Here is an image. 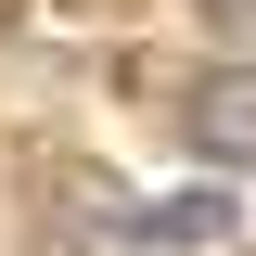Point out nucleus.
<instances>
[{
    "mask_svg": "<svg viewBox=\"0 0 256 256\" xmlns=\"http://www.w3.org/2000/svg\"><path fill=\"white\" fill-rule=\"evenodd\" d=\"M141 230H154V244H218L230 205H218V192H192V205H141Z\"/></svg>",
    "mask_w": 256,
    "mask_h": 256,
    "instance_id": "obj_2",
    "label": "nucleus"
},
{
    "mask_svg": "<svg viewBox=\"0 0 256 256\" xmlns=\"http://www.w3.org/2000/svg\"><path fill=\"white\" fill-rule=\"evenodd\" d=\"M180 141L218 166V180H256V64H205V77H192L180 90Z\"/></svg>",
    "mask_w": 256,
    "mask_h": 256,
    "instance_id": "obj_1",
    "label": "nucleus"
}]
</instances>
